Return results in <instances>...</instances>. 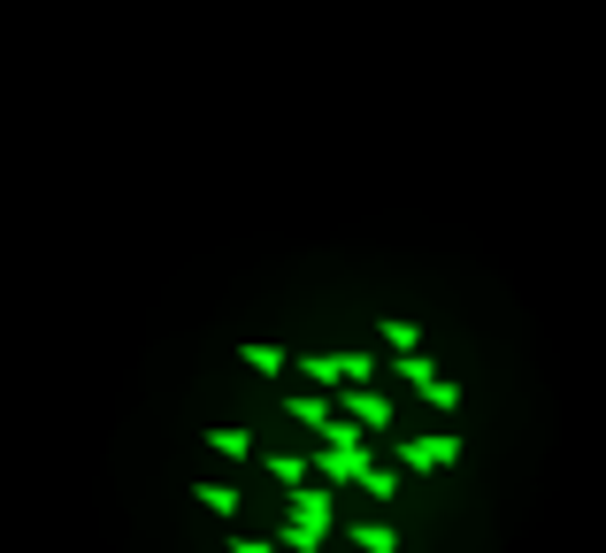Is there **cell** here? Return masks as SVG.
<instances>
[{"mask_svg": "<svg viewBox=\"0 0 606 553\" xmlns=\"http://www.w3.org/2000/svg\"><path fill=\"white\" fill-rule=\"evenodd\" d=\"M322 531H330V492H293V508H285V531H277V553H315L322 546Z\"/></svg>", "mask_w": 606, "mask_h": 553, "instance_id": "cell-1", "label": "cell"}, {"mask_svg": "<svg viewBox=\"0 0 606 553\" xmlns=\"http://www.w3.org/2000/svg\"><path fill=\"white\" fill-rule=\"evenodd\" d=\"M392 369H400V376H407V384H415V392H423L438 415H454V407H460V384H454V376H438V362H423V354H400Z\"/></svg>", "mask_w": 606, "mask_h": 553, "instance_id": "cell-2", "label": "cell"}, {"mask_svg": "<svg viewBox=\"0 0 606 553\" xmlns=\"http://www.w3.org/2000/svg\"><path fill=\"white\" fill-rule=\"evenodd\" d=\"M307 376V384H369L376 376V362L369 354H307V362H293Z\"/></svg>", "mask_w": 606, "mask_h": 553, "instance_id": "cell-3", "label": "cell"}, {"mask_svg": "<svg viewBox=\"0 0 606 553\" xmlns=\"http://www.w3.org/2000/svg\"><path fill=\"white\" fill-rule=\"evenodd\" d=\"M446 461H460V438H454V430H430V438H407V446H400V469H407V477L446 469Z\"/></svg>", "mask_w": 606, "mask_h": 553, "instance_id": "cell-4", "label": "cell"}, {"mask_svg": "<svg viewBox=\"0 0 606 553\" xmlns=\"http://www.w3.org/2000/svg\"><path fill=\"white\" fill-rule=\"evenodd\" d=\"M315 469H322V485H330V492H338V485H353V492H361V477H369L376 461H369L361 446H322V454H315Z\"/></svg>", "mask_w": 606, "mask_h": 553, "instance_id": "cell-5", "label": "cell"}, {"mask_svg": "<svg viewBox=\"0 0 606 553\" xmlns=\"http://www.w3.org/2000/svg\"><path fill=\"white\" fill-rule=\"evenodd\" d=\"M345 423L384 430V423H392V400H384V392H369V384H345Z\"/></svg>", "mask_w": 606, "mask_h": 553, "instance_id": "cell-6", "label": "cell"}, {"mask_svg": "<svg viewBox=\"0 0 606 553\" xmlns=\"http://www.w3.org/2000/svg\"><path fill=\"white\" fill-rule=\"evenodd\" d=\"M353 553H400V531L392 523H361L353 531Z\"/></svg>", "mask_w": 606, "mask_h": 553, "instance_id": "cell-7", "label": "cell"}, {"mask_svg": "<svg viewBox=\"0 0 606 553\" xmlns=\"http://www.w3.org/2000/svg\"><path fill=\"white\" fill-rule=\"evenodd\" d=\"M384 347H392V354H423V331H415L407 316H384Z\"/></svg>", "mask_w": 606, "mask_h": 553, "instance_id": "cell-8", "label": "cell"}, {"mask_svg": "<svg viewBox=\"0 0 606 553\" xmlns=\"http://www.w3.org/2000/svg\"><path fill=\"white\" fill-rule=\"evenodd\" d=\"M293 423L322 430V423H330V400H322V392H293Z\"/></svg>", "mask_w": 606, "mask_h": 553, "instance_id": "cell-9", "label": "cell"}, {"mask_svg": "<svg viewBox=\"0 0 606 553\" xmlns=\"http://www.w3.org/2000/svg\"><path fill=\"white\" fill-rule=\"evenodd\" d=\"M238 362H246V369H262V376H277V369L293 362V354H285V347H262V339H254V347H238Z\"/></svg>", "mask_w": 606, "mask_h": 553, "instance_id": "cell-10", "label": "cell"}, {"mask_svg": "<svg viewBox=\"0 0 606 553\" xmlns=\"http://www.w3.org/2000/svg\"><path fill=\"white\" fill-rule=\"evenodd\" d=\"M192 492H200L208 515H238V492H231V485H192Z\"/></svg>", "mask_w": 606, "mask_h": 553, "instance_id": "cell-11", "label": "cell"}, {"mask_svg": "<svg viewBox=\"0 0 606 553\" xmlns=\"http://www.w3.org/2000/svg\"><path fill=\"white\" fill-rule=\"evenodd\" d=\"M269 477H277V485H293V492H300V485H307V461H300V454H269Z\"/></svg>", "mask_w": 606, "mask_h": 553, "instance_id": "cell-12", "label": "cell"}, {"mask_svg": "<svg viewBox=\"0 0 606 553\" xmlns=\"http://www.w3.org/2000/svg\"><path fill=\"white\" fill-rule=\"evenodd\" d=\"M208 446H215V454H231V461H238V454H254V438H246V430H208Z\"/></svg>", "mask_w": 606, "mask_h": 553, "instance_id": "cell-13", "label": "cell"}, {"mask_svg": "<svg viewBox=\"0 0 606 553\" xmlns=\"http://www.w3.org/2000/svg\"><path fill=\"white\" fill-rule=\"evenodd\" d=\"M361 492H369V500H392V492H400V477H392V469H369V477H361Z\"/></svg>", "mask_w": 606, "mask_h": 553, "instance_id": "cell-14", "label": "cell"}, {"mask_svg": "<svg viewBox=\"0 0 606 553\" xmlns=\"http://www.w3.org/2000/svg\"><path fill=\"white\" fill-rule=\"evenodd\" d=\"M231 553H277L269 539H231Z\"/></svg>", "mask_w": 606, "mask_h": 553, "instance_id": "cell-15", "label": "cell"}]
</instances>
